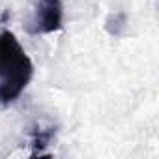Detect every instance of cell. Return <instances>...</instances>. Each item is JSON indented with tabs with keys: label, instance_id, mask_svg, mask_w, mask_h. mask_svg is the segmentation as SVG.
<instances>
[{
	"label": "cell",
	"instance_id": "4",
	"mask_svg": "<svg viewBox=\"0 0 159 159\" xmlns=\"http://www.w3.org/2000/svg\"><path fill=\"white\" fill-rule=\"evenodd\" d=\"M124 25H125V15L124 13H114V15H111L107 19V30L112 36H118L120 30L124 28Z\"/></svg>",
	"mask_w": 159,
	"mask_h": 159
},
{
	"label": "cell",
	"instance_id": "3",
	"mask_svg": "<svg viewBox=\"0 0 159 159\" xmlns=\"http://www.w3.org/2000/svg\"><path fill=\"white\" fill-rule=\"evenodd\" d=\"M56 133L54 125H45V124H36L30 131V146H32V155H43V150L51 144L52 137Z\"/></svg>",
	"mask_w": 159,
	"mask_h": 159
},
{
	"label": "cell",
	"instance_id": "2",
	"mask_svg": "<svg viewBox=\"0 0 159 159\" xmlns=\"http://www.w3.org/2000/svg\"><path fill=\"white\" fill-rule=\"evenodd\" d=\"M62 0H36L34 15L28 26L30 34H52L62 28Z\"/></svg>",
	"mask_w": 159,
	"mask_h": 159
},
{
	"label": "cell",
	"instance_id": "1",
	"mask_svg": "<svg viewBox=\"0 0 159 159\" xmlns=\"http://www.w3.org/2000/svg\"><path fill=\"white\" fill-rule=\"evenodd\" d=\"M34 75V64L21 47L13 32H0V103L15 101L28 86Z\"/></svg>",
	"mask_w": 159,
	"mask_h": 159
}]
</instances>
